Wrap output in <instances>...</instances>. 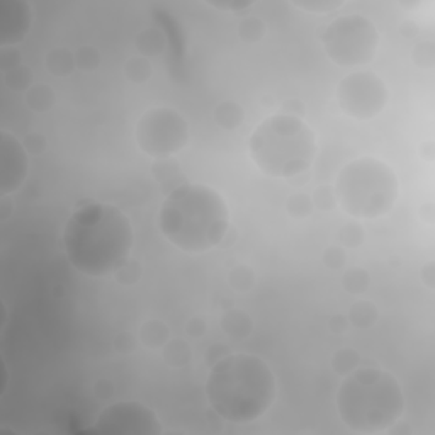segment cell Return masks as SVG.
Instances as JSON below:
<instances>
[{
	"mask_svg": "<svg viewBox=\"0 0 435 435\" xmlns=\"http://www.w3.org/2000/svg\"><path fill=\"white\" fill-rule=\"evenodd\" d=\"M337 410L359 434H381L398 424L405 397L398 379L381 367H357L344 376L337 391Z\"/></svg>",
	"mask_w": 435,
	"mask_h": 435,
	"instance_id": "277c9868",
	"label": "cell"
},
{
	"mask_svg": "<svg viewBox=\"0 0 435 435\" xmlns=\"http://www.w3.org/2000/svg\"><path fill=\"white\" fill-rule=\"evenodd\" d=\"M138 340L148 349H164L170 340V330L162 320H148L138 332Z\"/></svg>",
	"mask_w": 435,
	"mask_h": 435,
	"instance_id": "5bb4252c",
	"label": "cell"
},
{
	"mask_svg": "<svg viewBox=\"0 0 435 435\" xmlns=\"http://www.w3.org/2000/svg\"><path fill=\"white\" fill-rule=\"evenodd\" d=\"M311 199H313L315 208L322 211H330L337 206V196L333 187H318L315 194L311 196Z\"/></svg>",
	"mask_w": 435,
	"mask_h": 435,
	"instance_id": "4dcf8cb0",
	"label": "cell"
},
{
	"mask_svg": "<svg viewBox=\"0 0 435 435\" xmlns=\"http://www.w3.org/2000/svg\"><path fill=\"white\" fill-rule=\"evenodd\" d=\"M345 261H347L345 252H344V248L340 247V245H333V247L327 248V252L323 253L325 266L330 267V269H333V271L342 269V267L345 266Z\"/></svg>",
	"mask_w": 435,
	"mask_h": 435,
	"instance_id": "e575fe53",
	"label": "cell"
},
{
	"mask_svg": "<svg viewBox=\"0 0 435 435\" xmlns=\"http://www.w3.org/2000/svg\"><path fill=\"white\" fill-rule=\"evenodd\" d=\"M293 6L313 12V14H325V12H332L342 7L344 2H338V0H305V2H293Z\"/></svg>",
	"mask_w": 435,
	"mask_h": 435,
	"instance_id": "f546056e",
	"label": "cell"
},
{
	"mask_svg": "<svg viewBox=\"0 0 435 435\" xmlns=\"http://www.w3.org/2000/svg\"><path fill=\"white\" fill-rule=\"evenodd\" d=\"M369 274L362 267H354V269H347L342 276V288L349 294L360 296L367 291L369 288Z\"/></svg>",
	"mask_w": 435,
	"mask_h": 435,
	"instance_id": "ffe728a7",
	"label": "cell"
},
{
	"mask_svg": "<svg viewBox=\"0 0 435 435\" xmlns=\"http://www.w3.org/2000/svg\"><path fill=\"white\" fill-rule=\"evenodd\" d=\"M24 147L28 153H33V155H38V153H43L46 148V140L45 136L39 133H29L24 140Z\"/></svg>",
	"mask_w": 435,
	"mask_h": 435,
	"instance_id": "d590c367",
	"label": "cell"
},
{
	"mask_svg": "<svg viewBox=\"0 0 435 435\" xmlns=\"http://www.w3.org/2000/svg\"><path fill=\"white\" fill-rule=\"evenodd\" d=\"M140 276H142V271H140L138 262L128 261L120 271L116 272V274H114V278L117 279V283H121L125 285H131L140 279Z\"/></svg>",
	"mask_w": 435,
	"mask_h": 435,
	"instance_id": "836d02e7",
	"label": "cell"
},
{
	"mask_svg": "<svg viewBox=\"0 0 435 435\" xmlns=\"http://www.w3.org/2000/svg\"><path fill=\"white\" fill-rule=\"evenodd\" d=\"M189 135L186 117L172 108L150 109L140 117L135 128L140 150L158 160L182 152L189 143Z\"/></svg>",
	"mask_w": 435,
	"mask_h": 435,
	"instance_id": "ba28073f",
	"label": "cell"
},
{
	"mask_svg": "<svg viewBox=\"0 0 435 435\" xmlns=\"http://www.w3.org/2000/svg\"><path fill=\"white\" fill-rule=\"evenodd\" d=\"M45 65L51 75L67 77L77 68L75 53L67 50V48H55V50L48 51Z\"/></svg>",
	"mask_w": 435,
	"mask_h": 435,
	"instance_id": "9a60e30c",
	"label": "cell"
},
{
	"mask_svg": "<svg viewBox=\"0 0 435 435\" xmlns=\"http://www.w3.org/2000/svg\"><path fill=\"white\" fill-rule=\"evenodd\" d=\"M204 391L218 416L231 424H250L272 407L278 384L266 360L239 352L228 354L211 366Z\"/></svg>",
	"mask_w": 435,
	"mask_h": 435,
	"instance_id": "3957f363",
	"label": "cell"
},
{
	"mask_svg": "<svg viewBox=\"0 0 435 435\" xmlns=\"http://www.w3.org/2000/svg\"><path fill=\"white\" fill-rule=\"evenodd\" d=\"M94 430L104 435L164 434L157 413L142 402H117L104 408L95 419Z\"/></svg>",
	"mask_w": 435,
	"mask_h": 435,
	"instance_id": "30bf717a",
	"label": "cell"
},
{
	"mask_svg": "<svg viewBox=\"0 0 435 435\" xmlns=\"http://www.w3.org/2000/svg\"><path fill=\"white\" fill-rule=\"evenodd\" d=\"M337 204L354 219H377L397 204L399 184L394 170L376 157L349 162L338 174Z\"/></svg>",
	"mask_w": 435,
	"mask_h": 435,
	"instance_id": "8992f818",
	"label": "cell"
},
{
	"mask_svg": "<svg viewBox=\"0 0 435 435\" xmlns=\"http://www.w3.org/2000/svg\"><path fill=\"white\" fill-rule=\"evenodd\" d=\"M203 332H206V323L203 322V320L199 318H194L191 320L187 325V333L191 337H201L203 335Z\"/></svg>",
	"mask_w": 435,
	"mask_h": 435,
	"instance_id": "f35d334b",
	"label": "cell"
},
{
	"mask_svg": "<svg viewBox=\"0 0 435 435\" xmlns=\"http://www.w3.org/2000/svg\"><path fill=\"white\" fill-rule=\"evenodd\" d=\"M158 228L175 248L204 253L223 245L230 231V209L216 189L204 184H180L165 197Z\"/></svg>",
	"mask_w": 435,
	"mask_h": 435,
	"instance_id": "7a4b0ae2",
	"label": "cell"
},
{
	"mask_svg": "<svg viewBox=\"0 0 435 435\" xmlns=\"http://www.w3.org/2000/svg\"><path fill=\"white\" fill-rule=\"evenodd\" d=\"M136 48H138L140 55L148 58V56H158L165 48L164 34L155 28L145 29L143 33L138 34L136 38Z\"/></svg>",
	"mask_w": 435,
	"mask_h": 435,
	"instance_id": "d6986e66",
	"label": "cell"
},
{
	"mask_svg": "<svg viewBox=\"0 0 435 435\" xmlns=\"http://www.w3.org/2000/svg\"><path fill=\"white\" fill-rule=\"evenodd\" d=\"M33 9L26 0H0V46H16L28 36Z\"/></svg>",
	"mask_w": 435,
	"mask_h": 435,
	"instance_id": "7c38bea8",
	"label": "cell"
},
{
	"mask_svg": "<svg viewBox=\"0 0 435 435\" xmlns=\"http://www.w3.org/2000/svg\"><path fill=\"white\" fill-rule=\"evenodd\" d=\"M29 172V153L24 143L9 131H0V192L11 196L23 187Z\"/></svg>",
	"mask_w": 435,
	"mask_h": 435,
	"instance_id": "8fae6325",
	"label": "cell"
},
{
	"mask_svg": "<svg viewBox=\"0 0 435 435\" xmlns=\"http://www.w3.org/2000/svg\"><path fill=\"white\" fill-rule=\"evenodd\" d=\"M19 65H23V58H21V53L16 46H4L0 50V68H2V73L17 68Z\"/></svg>",
	"mask_w": 435,
	"mask_h": 435,
	"instance_id": "d6a6232c",
	"label": "cell"
},
{
	"mask_svg": "<svg viewBox=\"0 0 435 435\" xmlns=\"http://www.w3.org/2000/svg\"><path fill=\"white\" fill-rule=\"evenodd\" d=\"M421 281H424L430 289L434 288V262H430L424 267V271H421Z\"/></svg>",
	"mask_w": 435,
	"mask_h": 435,
	"instance_id": "ab89813d",
	"label": "cell"
},
{
	"mask_svg": "<svg viewBox=\"0 0 435 435\" xmlns=\"http://www.w3.org/2000/svg\"><path fill=\"white\" fill-rule=\"evenodd\" d=\"M434 45L432 43H420V45H416L415 50H413V60H415V63L419 65L420 68H427L430 70L434 67Z\"/></svg>",
	"mask_w": 435,
	"mask_h": 435,
	"instance_id": "1f68e13d",
	"label": "cell"
},
{
	"mask_svg": "<svg viewBox=\"0 0 435 435\" xmlns=\"http://www.w3.org/2000/svg\"><path fill=\"white\" fill-rule=\"evenodd\" d=\"M248 152L261 172L274 179H291L313 165L316 136L303 117L274 114L253 130Z\"/></svg>",
	"mask_w": 435,
	"mask_h": 435,
	"instance_id": "5b68a950",
	"label": "cell"
},
{
	"mask_svg": "<svg viewBox=\"0 0 435 435\" xmlns=\"http://www.w3.org/2000/svg\"><path fill=\"white\" fill-rule=\"evenodd\" d=\"M332 366L337 374L347 376L349 372H352L354 369H357L360 366V355L357 350L354 349H340L338 352H335V355H333Z\"/></svg>",
	"mask_w": 435,
	"mask_h": 435,
	"instance_id": "cb8c5ba5",
	"label": "cell"
},
{
	"mask_svg": "<svg viewBox=\"0 0 435 435\" xmlns=\"http://www.w3.org/2000/svg\"><path fill=\"white\" fill-rule=\"evenodd\" d=\"M136 340H138V338H136L133 333L122 332L116 338H114V345H116L117 352L130 354L131 350H133L135 347H136Z\"/></svg>",
	"mask_w": 435,
	"mask_h": 435,
	"instance_id": "8d00e7d4",
	"label": "cell"
},
{
	"mask_svg": "<svg viewBox=\"0 0 435 435\" xmlns=\"http://www.w3.org/2000/svg\"><path fill=\"white\" fill-rule=\"evenodd\" d=\"M239 36L245 43H258L266 36V24L258 17H245L239 24Z\"/></svg>",
	"mask_w": 435,
	"mask_h": 435,
	"instance_id": "4316f807",
	"label": "cell"
},
{
	"mask_svg": "<svg viewBox=\"0 0 435 435\" xmlns=\"http://www.w3.org/2000/svg\"><path fill=\"white\" fill-rule=\"evenodd\" d=\"M26 104L34 112H48L55 105V92L46 83H34L26 92Z\"/></svg>",
	"mask_w": 435,
	"mask_h": 435,
	"instance_id": "ac0fdd59",
	"label": "cell"
},
{
	"mask_svg": "<svg viewBox=\"0 0 435 435\" xmlns=\"http://www.w3.org/2000/svg\"><path fill=\"white\" fill-rule=\"evenodd\" d=\"M221 328L230 338H247L253 330L252 318L241 310H230L223 315L221 318Z\"/></svg>",
	"mask_w": 435,
	"mask_h": 435,
	"instance_id": "4fadbf2b",
	"label": "cell"
},
{
	"mask_svg": "<svg viewBox=\"0 0 435 435\" xmlns=\"http://www.w3.org/2000/svg\"><path fill=\"white\" fill-rule=\"evenodd\" d=\"M388 99L384 80L369 70H355L337 85L338 108L357 121H369L383 112Z\"/></svg>",
	"mask_w": 435,
	"mask_h": 435,
	"instance_id": "9c48e42d",
	"label": "cell"
},
{
	"mask_svg": "<svg viewBox=\"0 0 435 435\" xmlns=\"http://www.w3.org/2000/svg\"><path fill=\"white\" fill-rule=\"evenodd\" d=\"M228 281H230V285L235 291H250L256 284V274L253 271L250 269L248 266H236L230 271V276H228Z\"/></svg>",
	"mask_w": 435,
	"mask_h": 435,
	"instance_id": "83f0119b",
	"label": "cell"
},
{
	"mask_svg": "<svg viewBox=\"0 0 435 435\" xmlns=\"http://www.w3.org/2000/svg\"><path fill=\"white\" fill-rule=\"evenodd\" d=\"M125 73L131 82L145 83L152 77V65L148 58H145L142 55H136L126 61Z\"/></svg>",
	"mask_w": 435,
	"mask_h": 435,
	"instance_id": "603a6c76",
	"label": "cell"
},
{
	"mask_svg": "<svg viewBox=\"0 0 435 435\" xmlns=\"http://www.w3.org/2000/svg\"><path fill=\"white\" fill-rule=\"evenodd\" d=\"M338 240H340V247L357 248L366 241V233L360 223L350 221L338 230Z\"/></svg>",
	"mask_w": 435,
	"mask_h": 435,
	"instance_id": "484cf974",
	"label": "cell"
},
{
	"mask_svg": "<svg viewBox=\"0 0 435 435\" xmlns=\"http://www.w3.org/2000/svg\"><path fill=\"white\" fill-rule=\"evenodd\" d=\"M164 357L172 367H182L191 360V349L180 338H177V340L170 338L164 345Z\"/></svg>",
	"mask_w": 435,
	"mask_h": 435,
	"instance_id": "7402d4cb",
	"label": "cell"
},
{
	"mask_svg": "<svg viewBox=\"0 0 435 435\" xmlns=\"http://www.w3.org/2000/svg\"><path fill=\"white\" fill-rule=\"evenodd\" d=\"M211 7H216L219 11H231V12H239L241 9H248L252 7V2H208Z\"/></svg>",
	"mask_w": 435,
	"mask_h": 435,
	"instance_id": "74e56055",
	"label": "cell"
},
{
	"mask_svg": "<svg viewBox=\"0 0 435 435\" xmlns=\"http://www.w3.org/2000/svg\"><path fill=\"white\" fill-rule=\"evenodd\" d=\"M315 206L311 196L305 194V192H296L288 199L285 203V211H288L289 216H293L294 219H305L313 213Z\"/></svg>",
	"mask_w": 435,
	"mask_h": 435,
	"instance_id": "d4e9b609",
	"label": "cell"
},
{
	"mask_svg": "<svg viewBox=\"0 0 435 435\" xmlns=\"http://www.w3.org/2000/svg\"><path fill=\"white\" fill-rule=\"evenodd\" d=\"M75 63L77 68L83 72H92L100 65V53L94 46H82L75 51Z\"/></svg>",
	"mask_w": 435,
	"mask_h": 435,
	"instance_id": "f1b7e54d",
	"label": "cell"
},
{
	"mask_svg": "<svg viewBox=\"0 0 435 435\" xmlns=\"http://www.w3.org/2000/svg\"><path fill=\"white\" fill-rule=\"evenodd\" d=\"M33 80V72H31V68L26 67V65H19L17 68H12L4 73V83L14 92H24L26 94V92L34 85Z\"/></svg>",
	"mask_w": 435,
	"mask_h": 435,
	"instance_id": "44dd1931",
	"label": "cell"
},
{
	"mask_svg": "<svg viewBox=\"0 0 435 435\" xmlns=\"http://www.w3.org/2000/svg\"><path fill=\"white\" fill-rule=\"evenodd\" d=\"M322 45L328 58L338 67L359 68L374 60L379 33L369 17L345 14L323 29Z\"/></svg>",
	"mask_w": 435,
	"mask_h": 435,
	"instance_id": "52a82bcc",
	"label": "cell"
},
{
	"mask_svg": "<svg viewBox=\"0 0 435 435\" xmlns=\"http://www.w3.org/2000/svg\"><path fill=\"white\" fill-rule=\"evenodd\" d=\"M245 112L241 109L240 104H236L235 100H225L214 109V120H216L218 126H221L223 130H236L240 128L241 122H243Z\"/></svg>",
	"mask_w": 435,
	"mask_h": 435,
	"instance_id": "e0dca14e",
	"label": "cell"
},
{
	"mask_svg": "<svg viewBox=\"0 0 435 435\" xmlns=\"http://www.w3.org/2000/svg\"><path fill=\"white\" fill-rule=\"evenodd\" d=\"M135 231L128 214L109 203H83L68 218L63 247L73 269L89 278L114 276L131 258Z\"/></svg>",
	"mask_w": 435,
	"mask_h": 435,
	"instance_id": "6da1fadb",
	"label": "cell"
},
{
	"mask_svg": "<svg viewBox=\"0 0 435 435\" xmlns=\"http://www.w3.org/2000/svg\"><path fill=\"white\" fill-rule=\"evenodd\" d=\"M377 313L379 311H377L374 303L369 300H360L350 306L347 320H349L350 325L357 328H371L377 322Z\"/></svg>",
	"mask_w": 435,
	"mask_h": 435,
	"instance_id": "2e32d148",
	"label": "cell"
}]
</instances>
